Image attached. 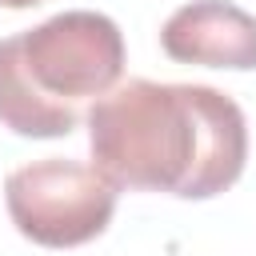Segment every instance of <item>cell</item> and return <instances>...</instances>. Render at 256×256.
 <instances>
[{
	"instance_id": "5",
	"label": "cell",
	"mask_w": 256,
	"mask_h": 256,
	"mask_svg": "<svg viewBox=\"0 0 256 256\" xmlns=\"http://www.w3.org/2000/svg\"><path fill=\"white\" fill-rule=\"evenodd\" d=\"M4 8H36V4H44V0H0Z\"/></svg>"
},
{
	"instance_id": "2",
	"label": "cell",
	"mask_w": 256,
	"mask_h": 256,
	"mask_svg": "<svg viewBox=\"0 0 256 256\" xmlns=\"http://www.w3.org/2000/svg\"><path fill=\"white\" fill-rule=\"evenodd\" d=\"M124 76V36L104 12L72 8L0 40V124L52 140L80 124V104L100 100Z\"/></svg>"
},
{
	"instance_id": "3",
	"label": "cell",
	"mask_w": 256,
	"mask_h": 256,
	"mask_svg": "<svg viewBox=\"0 0 256 256\" xmlns=\"http://www.w3.org/2000/svg\"><path fill=\"white\" fill-rule=\"evenodd\" d=\"M116 180L96 164L44 156L4 180V204L16 232L40 248H76L96 240L116 212Z\"/></svg>"
},
{
	"instance_id": "1",
	"label": "cell",
	"mask_w": 256,
	"mask_h": 256,
	"mask_svg": "<svg viewBox=\"0 0 256 256\" xmlns=\"http://www.w3.org/2000/svg\"><path fill=\"white\" fill-rule=\"evenodd\" d=\"M88 148L120 188L208 200L240 180L248 124L220 88L128 80L88 108Z\"/></svg>"
},
{
	"instance_id": "4",
	"label": "cell",
	"mask_w": 256,
	"mask_h": 256,
	"mask_svg": "<svg viewBox=\"0 0 256 256\" xmlns=\"http://www.w3.org/2000/svg\"><path fill=\"white\" fill-rule=\"evenodd\" d=\"M160 44L180 64L252 72L256 68V16H248L232 0H192V4H180L164 20Z\"/></svg>"
}]
</instances>
